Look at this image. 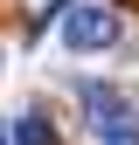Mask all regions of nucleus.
I'll return each instance as SVG.
<instances>
[{"label": "nucleus", "instance_id": "obj_1", "mask_svg": "<svg viewBox=\"0 0 139 145\" xmlns=\"http://www.w3.org/2000/svg\"><path fill=\"white\" fill-rule=\"evenodd\" d=\"M77 97H83V111H91V131H97L104 145H139V111L118 97L111 83H83Z\"/></svg>", "mask_w": 139, "mask_h": 145}, {"label": "nucleus", "instance_id": "obj_2", "mask_svg": "<svg viewBox=\"0 0 139 145\" xmlns=\"http://www.w3.org/2000/svg\"><path fill=\"white\" fill-rule=\"evenodd\" d=\"M118 42V14L104 7V0H77V7L63 14V48L70 56H97V48Z\"/></svg>", "mask_w": 139, "mask_h": 145}, {"label": "nucleus", "instance_id": "obj_3", "mask_svg": "<svg viewBox=\"0 0 139 145\" xmlns=\"http://www.w3.org/2000/svg\"><path fill=\"white\" fill-rule=\"evenodd\" d=\"M7 138H14V145H56V138H49V124L35 118V111H28V118H14V131H7Z\"/></svg>", "mask_w": 139, "mask_h": 145}, {"label": "nucleus", "instance_id": "obj_4", "mask_svg": "<svg viewBox=\"0 0 139 145\" xmlns=\"http://www.w3.org/2000/svg\"><path fill=\"white\" fill-rule=\"evenodd\" d=\"M0 145H7V138H0Z\"/></svg>", "mask_w": 139, "mask_h": 145}]
</instances>
